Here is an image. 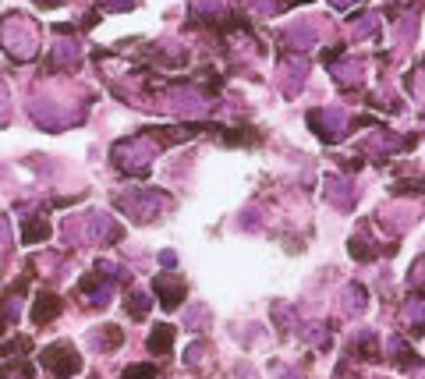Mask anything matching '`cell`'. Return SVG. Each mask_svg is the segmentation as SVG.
Instances as JSON below:
<instances>
[{"instance_id": "cell-1", "label": "cell", "mask_w": 425, "mask_h": 379, "mask_svg": "<svg viewBox=\"0 0 425 379\" xmlns=\"http://www.w3.org/2000/svg\"><path fill=\"white\" fill-rule=\"evenodd\" d=\"M0 32H4L8 50H11V53H18V57H29V53L36 50V36H32V29H29L22 18H8Z\"/></svg>"}, {"instance_id": "cell-2", "label": "cell", "mask_w": 425, "mask_h": 379, "mask_svg": "<svg viewBox=\"0 0 425 379\" xmlns=\"http://www.w3.org/2000/svg\"><path fill=\"white\" fill-rule=\"evenodd\" d=\"M43 365H46L53 376H75V372L82 369L78 355H75L68 344H53V348H46V351H43Z\"/></svg>"}, {"instance_id": "cell-3", "label": "cell", "mask_w": 425, "mask_h": 379, "mask_svg": "<svg viewBox=\"0 0 425 379\" xmlns=\"http://www.w3.org/2000/svg\"><path fill=\"white\" fill-rule=\"evenodd\" d=\"M171 341H174V330H171V327H164L159 334H152V337H149V348H152V351H167V348H171Z\"/></svg>"}, {"instance_id": "cell-4", "label": "cell", "mask_w": 425, "mask_h": 379, "mask_svg": "<svg viewBox=\"0 0 425 379\" xmlns=\"http://www.w3.org/2000/svg\"><path fill=\"white\" fill-rule=\"evenodd\" d=\"M361 305H365V291H361V287H347L344 308H347V312H361Z\"/></svg>"}, {"instance_id": "cell-5", "label": "cell", "mask_w": 425, "mask_h": 379, "mask_svg": "<svg viewBox=\"0 0 425 379\" xmlns=\"http://www.w3.org/2000/svg\"><path fill=\"white\" fill-rule=\"evenodd\" d=\"M0 379H32L25 365H8V369H0Z\"/></svg>"}, {"instance_id": "cell-6", "label": "cell", "mask_w": 425, "mask_h": 379, "mask_svg": "<svg viewBox=\"0 0 425 379\" xmlns=\"http://www.w3.org/2000/svg\"><path fill=\"white\" fill-rule=\"evenodd\" d=\"M124 379H156V372H152L149 365H131V369L124 372Z\"/></svg>"}, {"instance_id": "cell-7", "label": "cell", "mask_w": 425, "mask_h": 379, "mask_svg": "<svg viewBox=\"0 0 425 379\" xmlns=\"http://www.w3.org/2000/svg\"><path fill=\"white\" fill-rule=\"evenodd\" d=\"M53 312H57V301H39V305H36V312H32V315H36V319H50V315H53Z\"/></svg>"}, {"instance_id": "cell-8", "label": "cell", "mask_w": 425, "mask_h": 379, "mask_svg": "<svg viewBox=\"0 0 425 379\" xmlns=\"http://www.w3.org/2000/svg\"><path fill=\"white\" fill-rule=\"evenodd\" d=\"M145 308H149L145 294H135V301H131V315H145Z\"/></svg>"}]
</instances>
